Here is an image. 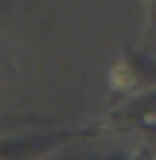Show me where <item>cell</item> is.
Listing matches in <instances>:
<instances>
[{"label":"cell","mask_w":156,"mask_h":160,"mask_svg":"<svg viewBox=\"0 0 156 160\" xmlns=\"http://www.w3.org/2000/svg\"><path fill=\"white\" fill-rule=\"evenodd\" d=\"M62 141H66V133H55V137H0V160H35Z\"/></svg>","instance_id":"6da1fadb"}]
</instances>
